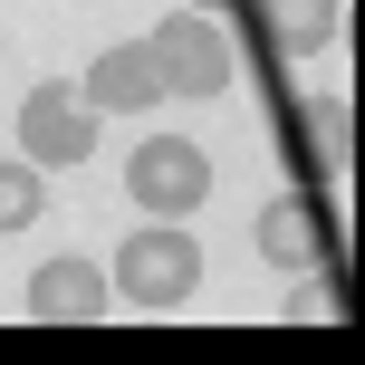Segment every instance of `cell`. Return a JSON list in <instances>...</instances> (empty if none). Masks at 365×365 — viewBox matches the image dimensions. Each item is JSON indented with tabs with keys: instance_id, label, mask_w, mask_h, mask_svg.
I'll return each mask as SVG.
<instances>
[{
	"instance_id": "1",
	"label": "cell",
	"mask_w": 365,
	"mask_h": 365,
	"mask_svg": "<svg viewBox=\"0 0 365 365\" xmlns=\"http://www.w3.org/2000/svg\"><path fill=\"white\" fill-rule=\"evenodd\" d=\"M115 298H135V308H182V298L202 289V240L182 231V221H145V231H125L115 240Z\"/></svg>"
},
{
	"instance_id": "2",
	"label": "cell",
	"mask_w": 365,
	"mask_h": 365,
	"mask_svg": "<svg viewBox=\"0 0 365 365\" xmlns=\"http://www.w3.org/2000/svg\"><path fill=\"white\" fill-rule=\"evenodd\" d=\"M154 77H164V96H221L231 87V38H221V19L212 10H173V19H154Z\"/></svg>"
},
{
	"instance_id": "3",
	"label": "cell",
	"mask_w": 365,
	"mask_h": 365,
	"mask_svg": "<svg viewBox=\"0 0 365 365\" xmlns=\"http://www.w3.org/2000/svg\"><path fill=\"white\" fill-rule=\"evenodd\" d=\"M125 192H135V212L182 221V212H202V202H212V154H202L192 135H145V145H135V164H125Z\"/></svg>"
},
{
	"instance_id": "4",
	"label": "cell",
	"mask_w": 365,
	"mask_h": 365,
	"mask_svg": "<svg viewBox=\"0 0 365 365\" xmlns=\"http://www.w3.org/2000/svg\"><path fill=\"white\" fill-rule=\"evenodd\" d=\"M19 154H29L38 173H48V164H87V154H96L87 96H77V87H29V96H19Z\"/></svg>"
},
{
	"instance_id": "5",
	"label": "cell",
	"mask_w": 365,
	"mask_h": 365,
	"mask_svg": "<svg viewBox=\"0 0 365 365\" xmlns=\"http://www.w3.org/2000/svg\"><path fill=\"white\" fill-rule=\"evenodd\" d=\"M77 96H87L96 125H106V115H154V106H164L154 48H145V38H115V48H96V58H87V77H77Z\"/></svg>"
},
{
	"instance_id": "6",
	"label": "cell",
	"mask_w": 365,
	"mask_h": 365,
	"mask_svg": "<svg viewBox=\"0 0 365 365\" xmlns=\"http://www.w3.org/2000/svg\"><path fill=\"white\" fill-rule=\"evenodd\" d=\"M115 298V279L96 259H38L29 269V327H96Z\"/></svg>"
},
{
	"instance_id": "7",
	"label": "cell",
	"mask_w": 365,
	"mask_h": 365,
	"mask_svg": "<svg viewBox=\"0 0 365 365\" xmlns=\"http://www.w3.org/2000/svg\"><path fill=\"white\" fill-rule=\"evenodd\" d=\"M259 250H269L279 269H317V259H327V231H317L308 202H269V212H259Z\"/></svg>"
},
{
	"instance_id": "8",
	"label": "cell",
	"mask_w": 365,
	"mask_h": 365,
	"mask_svg": "<svg viewBox=\"0 0 365 365\" xmlns=\"http://www.w3.org/2000/svg\"><path fill=\"white\" fill-rule=\"evenodd\" d=\"M336 29H346V0H269V48L289 58H317Z\"/></svg>"
},
{
	"instance_id": "9",
	"label": "cell",
	"mask_w": 365,
	"mask_h": 365,
	"mask_svg": "<svg viewBox=\"0 0 365 365\" xmlns=\"http://www.w3.org/2000/svg\"><path fill=\"white\" fill-rule=\"evenodd\" d=\"M38 212H48V202H38V164L10 154V164H0V231H29Z\"/></svg>"
},
{
	"instance_id": "10",
	"label": "cell",
	"mask_w": 365,
	"mask_h": 365,
	"mask_svg": "<svg viewBox=\"0 0 365 365\" xmlns=\"http://www.w3.org/2000/svg\"><path fill=\"white\" fill-rule=\"evenodd\" d=\"M308 135H317V154H327L336 173L356 164V106H346V96H317V106H308Z\"/></svg>"
}]
</instances>
